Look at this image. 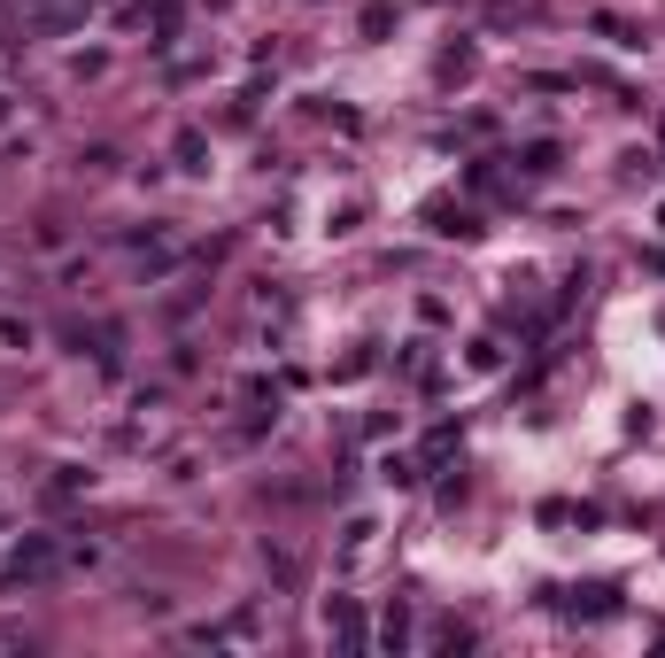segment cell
Wrapping results in <instances>:
<instances>
[{
    "instance_id": "cell-1",
    "label": "cell",
    "mask_w": 665,
    "mask_h": 658,
    "mask_svg": "<svg viewBox=\"0 0 665 658\" xmlns=\"http://www.w3.org/2000/svg\"><path fill=\"white\" fill-rule=\"evenodd\" d=\"M0 573H8V581H47V573H55V542H39V535L16 542V558H8Z\"/></svg>"
},
{
    "instance_id": "cell-2",
    "label": "cell",
    "mask_w": 665,
    "mask_h": 658,
    "mask_svg": "<svg viewBox=\"0 0 665 658\" xmlns=\"http://www.w3.org/2000/svg\"><path fill=\"white\" fill-rule=\"evenodd\" d=\"M325 635H333V643H348V651H356V643H364V620H356V612H348V604H333V620H325Z\"/></svg>"
}]
</instances>
